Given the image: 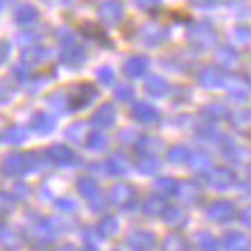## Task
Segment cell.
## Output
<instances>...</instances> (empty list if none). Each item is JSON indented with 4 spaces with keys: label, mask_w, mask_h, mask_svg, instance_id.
Listing matches in <instances>:
<instances>
[{
    "label": "cell",
    "mask_w": 251,
    "mask_h": 251,
    "mask_svg": "<svg viewBox=\"0 0 251 251\" xmlns=\"http://www.w3.org/2000/svg\"><path fill=\"white\" fill-rule=\"evenodd\" d=\"M133 247L140 251H147L149 247H151V240L147 237V235H140V240H133Z\"/></svg>",
    "instance_id": "2"
},
{
    "label": "cell",
    "mask_w": 251,
    "mask_h": 251,
    "mask_svg": "<svg viewBox=\"0 0 251 251\" xmlns=\"http://www.w3.org/2000/svg\"><path fill=\"white\" fill-rule=\"evenodd\" d=\"M17 19H19V21H30V19H35V9L30 7V5H24V7H19Z\"/></svg>",
    "instance_id": "1"
},
{
    "label": "cell",
    "mask_w": 251,
    "mask_h": 251,
    "mask_svg": "<svg viewBox=\"0 0 251 251\" xmlns=\"http://www.w3.org/2000/svg\"><path fill=\"white\" fill-rule=\"evenodd\" d=\"M156 2H158V0H137V5H142V7H151Z\"/></svg>",
    "instance_id": "3"
}]
</instances>
